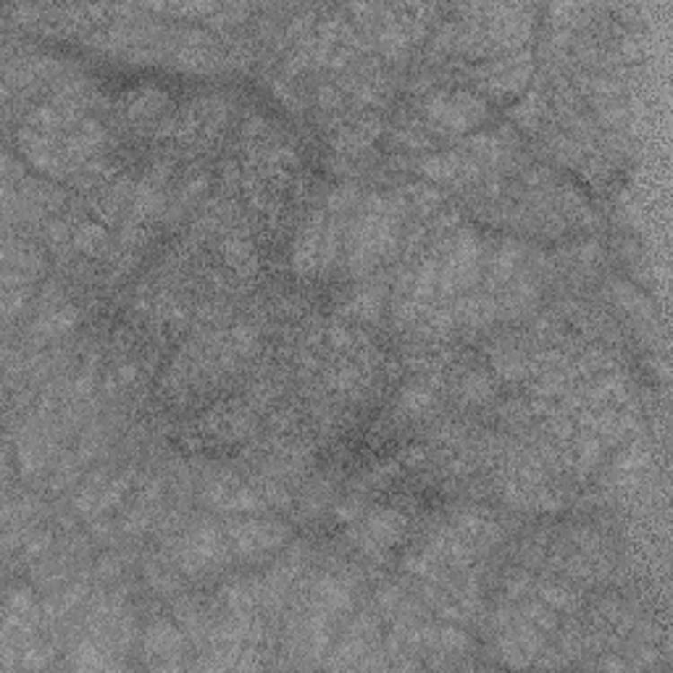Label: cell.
<instances>
[{
	"instance_id": "obj_24",
	"label": "cell",
	"mask_w": 673,
	"mask_h": 673,
	"mask_svg": "<svg viewBox=\"0 0 673 673\" xmlns=\"http://www.w3.org/2000/svg\"><path fill=\"white\" fill-rule=\"evenodd\" d=\"M421 460H424V450L421 448H408L400 455V463H408V466H415Z\"/></svg>"
},
{
	"instance_id": "obj_23",
	"label": "cell",
	"mask_w": 673,
	"mask_h": 673,
	"mask_svg": "<svg viewBox=\"0 0 673 673\" xmlns=\"http://www.w3.org/2000/svg\"><path fill=\"white\" fill-rule=\"evenodd\" d=\"M135 379H137V366H135V363L118 366V371H116V381H118V384H132Z\"/></svg>"
},
{
	"instance_id": "obj_2",
	"label": "cell",
	"mask_w": 673,
	"mask_h": 673,
	"mask_svg": "<svg viewBox=\"0 0 673 673\" xmlns=\"http://www.w3.org/2000/svg\"><path fill=\"white\" fill-rule=\"evenodd\" d=\"M229 555L232 550L224 529H219L208 519H197L174 545V561L188 576L208 573L226 563Z\"/></svg>"
},
{
	"instance_id": "obj_16",
	"label": "cell",
	"mask_w": 673,
	"mask_h": 673,
	"mask_svg": "<svg viewBox=\"0 0 673 673\" xmlns=\"http://www.w3.org/2000/svg\"><path fill=\"white\" fill-rule=\"evenodd\" d=\"M537 598L542 599L547 607H553L555 613L558 610H573L579 605V595L573 590H568L565 584H553V581L539 584L537 587Z\"/></svg>"
},
{
	"instance_id": "obj_19",
	"label": "cell",
	"mask_w": 673,
	"mask_h": 673,
	"mask_svg": "<svg viewBox=\"0 0 673 673\" xmlns=\"http://www.w3.org/2000/svg\"><path fill=\"white\" fill-rule=\"evenodd\" d=\"M148 579L150 584L158 590V592H177L179 590V579L166 568V565H155V563H150L148 565Z\"/></svg>"
},
{
	"instance_id": "obj_18",
	"label": "cell",
	"mask_w": 673,
	"mask_h": 673,
	"mask_svg": "<svg viewBox=\"0 0 673 673\" xmlns=\"http://www.w3.org/2000/svg\"><path fill=\"white\" fill-rule=\"evenodd\" d=\"M458 395L463 398V403H485L494 395V381L485 374L466 376L458 387Z\"/></svg>"
},
{
	"instance_id": "obj_10",
	"label": "cell",
	"mask_w": 673,
	"mask_h": 673,
	"mask_svg": "<svg viewBox=\"0 0 673 673\" xmlns=\"http://www.w3.org/2000/svg\"><path fill=\"white\" fill-rule=\"evenodd\" d=\"M222 253H224L226 263L237 271V276H253L258 271V256L256 248L250 245L248 237L242 234H226L222 240Z\"/></svg>"
},
{
	"instance_id": "obj_21",
	"label": "cell",
	"mask_w": 673,
	"mask_h": 673,
	"mask_svg": "<svg viewBox=\"0 0 673 673\" xmlns=\"http://www.w3.org/2000/svg\"><path fill=\"white\" fill-rule=\"evenodd\" d=\"M121 573V558L118 555H106V558H101L98 563V576L101 579H113V576H118Z\"/></svg>"
},
{
	"instance_id": "obj_6",
	"label": "cell",
	"mask_w": 673,
	"mask_h": 673,
	"mask_svg": "<svg viewBox=\"0 0 673 673\" xmlns=\"http://www.w3.org/2000/svg\"><path fill=\"white\" fill-rule=\"evenodd\" d=\"M408 529V519L400 511L392 508H376L371 511L363 524L350 529V539L369 555H381L392 550Z\"/></svg>"
},
{
	"instance_id": "obj_13",
	"label": "cell",
	"mask_w": 673,
	"mask_h": 673,
	"mask_svg": "<svg viewBox=\"0 0 673 673\" xmlns=\"http://www.w3.org/2000/svg\"><path fill=\"white\" fill-rule=\"evenodd\" d=\"M84 595H87V587H84L82 581L66 587V590H61V592H56L53 598H48L39 605V607H42V618H50V621L64 618L66 613H72L76 605L84 599Z\"/></svg>"
},
{
	"instance_id": "obj_4",
	"label": "cell",
	"mask_w": 673,
	"mask_h": 673,
	"mask_svg": "<svg viewBox=\"0 0 673 673\" xmlns=\"http://www.w3.org/2000/svg\"><path fill=\"white\" fill-rule=\"evenodd\" d=\"M229 550L240 558H258L279 550L290 537V526L268 519H253V513H237L224 524Z\"/></svg>"
},
{
	"instance_id": "obj_22",
	"label": "cell",
	"mask_w": 673,
	"mask_h": 673,
	"mask_svg": "<svg viewBox=\"0 0 673 673\" xmlns=\"http://www.w3.org/2000/svg\"><path fill=\"white\" fill-rule=\"evenodd\" d=\"M361 513V503L353 497V500H345L342 505H336V519H342V521H353L355 516Z\"/></svg>"
},
{
	"instance_id": "obj_12",
	"label": "cell",
	"mask_w": 673,
	"mask_h": 673,
	"mask_svg": "<svg viewBox=\"0 0 673 673\" xmlns=\"http://www.w3.org/2000/svg\"><path fill=\"white\" fill-rule=\"evenodd\" d=\"M169 103V98H166V92H161V90H155V87H140V90H135L132 95H129V101H127V111L132 118H153L155 113L163 111V106Z\"/></svg>"
},
{
	"instance_id": "obj_20",
	"label": "cell",
	"mask_w": 673,
	"mask_h": 673,
	"mask_svg": "<svg viewBox=\"0 0 673 673\" xmlns=\"http://www.w3.org/2000/svg\"><path fill=\"white\" fill-rule=\"evenodd\" d=\"M50 542H53V537H50L48 531H32V534H27V537L22 539L24 555H27V558H38V555H42V553L50 547Z\"/></svg>"
},
{
	"instance_id": "obj_17",
	"label": "cell",
	"mask_w": 673,
	"mask_h": 673,
	"mask_svg": "<svg viewBox=\"0 0 673 673\" xmlns=\"http://www.w3.org/2000/svg\"><path fill=\"white\" fill-rule=\"evenodd\" d=\"M545 106H547V101H545L539 92H529L519 106L511 109V116H513L521 127H526V129H534V127L542 121L545 111H547Z\"/></svg>"
},
{
	"instance_id": "obj_3",
	"label": "cell",
	"mask_w": 673,
	"mask_h": 673,
	"mask_svg": "<svg viewBox=\"0 0 673 673\" xmlns=\"http://www.w3.org/2000/svg\"><path fill=\"white\" fill-rule=\"evenodd\" d=\"M424 118L429 129H437L442 135H463L482 124L486 116V103L474 92H432L424 106Z\"/></svg>"
},
{
	"instance_id": "obj_8",
	"label": "cell",
	"mask_w": 673,
	"mask_h": 673,
	"mask_svg": "<svg viewBox=\"0 0 673 673\" xmlns=\"http://www.w3.org/2000/svg\"><path fill=\"white\" fill-rule=\"evenodd\" d=\"M145 652L155 669H179V658L185 652V634L169 618H158L145 632Z\"/></svg>"
},
{
	"instance_id": "obj_5",
	"label": "cell",
	"mask_w": 673,
	"mask_h": 673,
	"mask_svg": "<svg viewBox=\"0 0 673 673\" xmlns=\"http://www.w3.org/2000/svg\"><path fill=\"white\" fill-rule=\"evenodd\" d=\"M534 72V58L529 50H519V53H505L497 56L492 61H485L474 69L476 82L489 90L497 98H508V95H519L526 90V82L531 79Z\"/></svg>"
},
{
	"instance_id": "obj_11",
	"label": "cell",
	"mask_w": 673,
	"mask_h": 673,
	"mask_svg": "<svg viewBox=\"0 0 673 673\" xmlns=\"http://www.w3.org/2000/svg\"><path fill=\"white\" fill-rule=\"evenodd\" d=\"M72 245H74L79 253H101L106 245H109V226L98 219H87L79 226H74V237H72Z\"/></svg>"
},
{
	"instance_id": "obj_7",
	"label": "cell",
	"mask_w": 673,
	"mask_h": 673,
	"mask_svg": "<svg viewBox=\"0 0 673 673\" xmlns=\"http://www.w3.org/2000/svg\"><path fill=\"white\" fill-rule=\"evenodd\" d=\"M324 234H327V208H319L302 224L298 240H295V248H293V268L302 276H310V274L321 271Z\"/></svg>"
},
{
	"instance_id": "obj_1",
	"label": "cell",
	"mask_w": 673,
	"mask_h": 673,
	"mask_svg": "<svg viewBox=\"0 0 673 673\" xmlns=\"http://www.w3.org/2000/svg\"><path fill=\"white\" fill-rule=\"evenodd\" d=\"M406 211L403 195H369L358 203L345 226V256L355 276L371 271L398 248Z\"/></svg>"
},
{
	"instance_id": "obj_14",
	"label": "cell",
	"mask_w": 673,
	"mask_h": 673,
	"mask_svg": "<svg viewBox=\"0 0 673 673\" xmlns=\"http://www.w3.org/2000/svg\"><path fill=\"white\" fill-rule=\"evenodd\" d=\"M432 400H434L432 384H429L426 379L413 381V384H408V387L403 389V395H400V411L418 415V413H424L432 406Z\"/></svg>"
},
{
	"instance_id": "obj_9",
	"label": "cell",
	"mask_w": 673,
	"mask_h": 673,
	"mask_svg": "<svg viewBox=\"0 0 673 673\" xmlns=\"http://www.w3.org/2000/svg\"><path fill=\"white\" fill-rule=\"evenodd\" d=\"M79 321V310L72 305H56L48 308L38 321L32 324V335L38 339H56V336L69 335Z\"/></svg>"
},
{
	"instance_id": "obj_15",
	"label": "cell",
	"mask_w": 673,
	"mask_h": 673,
	"mask_svg": "<svg viewBox=\"0 0 673 673\" xmlns=\"http://www.w3.org/2000/svg\"><path fill=\"white\" fill-rule=\"evenodd\" d=\"M521 618H524L526 624H531L539 634H550V632L558 629V616H555V610L547 607L542 599H537V602H524Z\"/></svg>"
}]
</instances>
